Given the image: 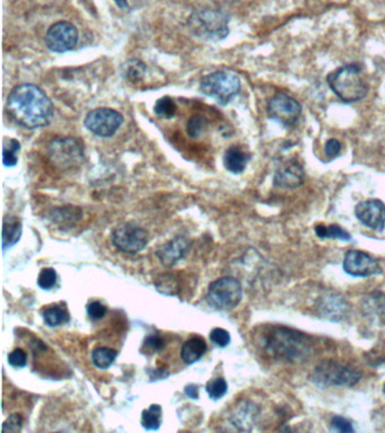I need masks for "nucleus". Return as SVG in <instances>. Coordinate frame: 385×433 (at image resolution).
I'll use <instances>...</instances> for the list:
<instances>
[{"label": "nucleus", "mask_w": 385, "mask_h": 433, "mask_svg": "<svg viewBox=\"0 0 385 433\" xmlns=\"http://www.w3.org/2000/svg\"><path fill=\"white\" fill-rule=\"evenodd\" d=\"M176 110H178V106L175 104L174 99L169 97H161L158 102L155 103V114L163 119H171L174 117Z\"/></svg>", "instance_id": "obj_25"}, {"label": "nucleus", "mask_w": 385, "mask_h": 433, "mask_svg": "<svg viewBox=\"0 0 385 433\" xmlns=\"http://www.w3.org/2000/svg\"><path fill=\"white\" fill-rule=\"evenodd\" d=\"M6 108L18 125L27 129L47 127L53 117L51 99L34 84H22L13 88Z\"/></svg>", "instance_id": "obj_1"}, {"label": "nucleus", "mask_w": 385, "mask_h": 433, "mask_svg": "<svg viewBox=\"0 0 385 433\" xmlns=\"http://www.w3.org/2000/svg\"><path fill=\"white\" fill-rule=\"evenodd\" d=\"M355 215L370 229L382 232L385 228V204L381 200L363 201L357 204Z\"/></svg>", "instance_id": "obj_14"}, {"label": "nucleus", "mask_w": 385, "mask_h": 433, "mask_svg": "<svg viewBox=\"0 0 385 433\" xmlns=\"http://www.w3.org/2000/svg\"><path fill=\"white\" fill-rule=\"evenodd\" d=\"M85 127L97 137H112L123 123L122 114L108 108H99L88 112Z\"/></svg>", "instance_id": "obj_8"}, {"label": "nucleus", "mask_w": 385, "mask_h": 433, "mask_svg": "<svg viewBox=\"0 0 385 433\" xmlns=\"http://www.w3.org/2000/svg\"><path fill=\"white\" fill-rule=\"evenodd\" d=\"M114 3H115V5H117L119 8L128 9L129 5L127 0H114Z\"/></svg>", "instance_id": "obj_39"}, {"label": "nucleus", "mask_w": 385, "mask_h": 433, "mask_svg": "<svg viewBox=\"0 0 385 433\" xmlns=\"http://www.w3.org/2000/svg\"><path fill=\"white\" fill-rule=\"evenodd\" d=\"M340 150H342V143H339L338 140H328V143H326L324 152H326V155H327L330 159L338 157V155L340 154Z\"/></svg>", "instance_id": "obj_35"}, {"label": "nucleus", "mask_w": 385, "mask_h": 433, "mask_svg": "<svg viewBox=\"0 0 385 433\" xmlns=\"http://www.w3.org/2000/svg\"><path fill=\"white\" fill-rule=\"evenodd\" d=\"M311 378L320 387H350L360 381L362 372L337 361H323L315 367Z\"/></svg>", "instance_id": "obj_6"}, {"label": "nucleus", "mask_w": 385, "mask_h": 433, "mask_svg": "<svg viewBox=\"0 0 385 433\" xmlns=\"http://www.w3.org/2000/svg\"><path fill=\"white\" fill-rule=\"evenodd\" d=\"M255 342L261 351L280 360H298L307 357L311 349L309 337L281 326H270L259 332Z\"/></svg>", "instance_id": "obj_2"}, {"label": "nucleus", "mask_w": 385, "mask_h": 433, "mask_svg": "<svg viewBox=\"0 0 385 433\" xmlns=\"http://www.w3.org/2000/svg\"><path fill=\"white\" fill-rule=\"evenodd\" d=\"M383 392H385V384H384V386H383Z\"/></svg>", "instance_id": "obj_41"}, {"label": "nucleus", "mask_w": 385, "mask_h": 433, "mask_svg": "<svg viewBox=\"0 0 385 433\" xmlns=\"http://www.w3.org/2000/svg\"><path fill=\"white\" fill-rule=\"evenodd\" d=\"M146 73V66L144 62L139 60H129L128 62L123 66V73L128 80L136 83L143 78L144 75Z\"/></svg>", "instance_id": "obj_26"}, {"label": "nucleus", "mask_w": 385, "mask_h": 433, "mask_svg": "<svg viewBox=\"0 0 385 433\" xmlns=\"http://www.w3.org/2000/svg\"><path fill=\"white\" fill-rule=\"evenodd\" d=\"M257 416V409L251 403H242L234 409L230 416L232 425L241 431H248V425H253L254 419Z\"/></svg>", "instance_id": "obj_18"}, {"label": "nucleus", "mask_w": 385, "mask_h": 433, "mask_svg": "<svg viewBox=\"0 0 385 433\" xmlns=\"http://www.w3.org/2000/svg\"><path fill=\"white\" fill-rule=\"evenodd\" d=\"M118 352L108 346H99L92 352V362L99 369H108L117 359Z\"/></svg>", "instance_id": "obj_22"}, {"label": "nucleus", "mask_w": 385, "mask_h": 433, "mask_svg": "<svg viewBox=\"0 0 385 433\" xmlns=\"http://www.w3.org/2000/svg\"><path fill=\"white\" fill-rule=\"evenodd\" d=\"M144 346H146L147 349L150 350V351H160L164 348V340L158 335H150L145 340Z\"/></svg>", "instance_id": "obj_37"}, {"label": "nucleus", "mask_w": 385, "mask_h": 433, "mask_svg": "<svg viewBox=\"0 0 385 433\" xmlns=\"http://www.w3.org/2000/svg\"><path fill=\"white\" fill-rule=\"evenodd\" d=\"M22 425H23V418H22L21 414L15 413V414L9 416L6 421L4 422L3 432H20L22 429Z\"/></svg>", "instance_id": "obj_32"}, {"label": "nucleus", "mask_w": 385, "mask_h": 433, "mask_svg": "<svg viewBox=\"0 0 385 433\" xmlns=\"http://www.w3.org/2000/svg\"><path fill=\"white\" fill-rule=\"evenodd\" d=\"M268 115L284 127H293L302 114V105L286 94L278 93L269 99Z\"/></svg>", "instance_id": "obj_10"}, {"label": "nucleus", "mask_w": 385, "mask_h": 433, "mask_svg": "<svg viewBox=\"0 0 385 433\" xmlns=\"http://www.w3.org/2000/svg\"><path fill=\"white\" fill-rule=\"evenodd\" d=\"M206 351H207V344L202 337H191L182 346V360L184 364H193L202 359Z\"/></svg>", "instance_id": "obj_19"}, {"label": "nucleus", "mask_w": 385, "mask_h": 433, "mask_svg": "<svg viewBox=\"0 0 385 433\" xmlns=\"http://www.w3.org/2000/svg\"><path fill=\"white\" fill-rule=\"evenodd\" d=\"M328 85L342 102H359L368 93V83L359 64H347L328 76Z\"/></svg>", "instance_id": "obj_3"}, {"label": "nucleus", "mask_w": 385, "mask_h": 433, "mask_svg": "<svg viewBox=\"0 0 385 433\" xmlns=\"http://www.w3.org/2000/svg\"><path fill=\"white\" fill-rule=\"evenodd\" d=\"M251 156L239 145H232L224 155V166L228 172L241 174L244 172Z\"/></svg>", "instance_id": "obj_17"}, {"label": "nucleus", "mask_w": 385, "mask_h": 433, "mask_svg": "<svg viewBox=\"0 0 385 433\" xmlns=\"http://www.w3.org/2000/svg\"><path fill=\"white\" fill-rule=\"evenodd\" d=\"M230 16L222 10L202 8L191 14L189 29L193 34L206 41L218 42L227 38Z\"/></svg>", "instance_id": "obj_4"}, {"label": "nucleus", "mask_w": 385, "mask_h": 433, "mask_svg": "<svg viewBox=\"0 0 385 433\" xmlns=\"http://www.w3.org/2000/svg\"><path fill=\"white\" fill-rule=\"evenodd\" d=\"M49 154L60 165L71 166L82 162L84 149L83 143L75 138H58L50 143Z\"/></svg>", "instance_id": "obj_12"}, {"label": "nucleus", "mask_w": 385, "mask_h": 433, "mask_svg": "<svg viewBox=\"0 0 385 433\" xmlns=\"http://www.w3.org/2000/svg\"><path fill=\"white\" fill-rule=\"evenodd\" d=\"M22 224L18 218L9 215L4 219L3 226V248L6 250L10 248L21 239Z\"/></svg>", "instance_id": "obj_20"}, {"label": "nucleus", "mask_w": 385, "mask_h": 433, "mask_svg": "<svg viewBox=\"0 0 385 433\" xmlns=\"http://www.w3.org/2000/svg\"><path fill=\"white\" fill-rule=\"evenodd\" d=\"M304 182V169L298 163H288L276 171L274 184L281 189H295Z\"/></svg>", "instance_id": "obj_16"}, {"label": "nucleus", "mask_w": 385, "mask_h": 433, "mask_svg": "<svg viewBox=\"0 0 385 433\" xmlns=\"http://www.w3.org/2000/svg\"><path fill=\"white\" fill-rule=\"evenodd\" d=\"M214 1H216L218 3H237L239 0H214Z\"/></svg>", "instance_id": "obj_40"}, {"label": "nucleus", "mask_w": 385, "mask_h": 433, "mask_svg": "<svg viewBox=\"0 0 385 433\" xmlns=\"http://www.w3.org/2000/svg\"><path fill=\"white\" fill-rule=\"evenodd\" d=\"M21 149V143L16 139L9 140L8 145L4 147L3 162L7 167H13L18 162V152Z\"/></svg>", "instance_id": "obj_27"}, {"label": "nucleus", "mask_w": 385, "mask_h": 433, "mask_svg": "<svg viewBox=\"0 0 385 433\" xmlns=\"http://www.w3.org/2000/svg\"><path fill=\"white\" fill-rule=\"evenodd\" d=\"M43 316L44 323L47 324L50 327H56V326L64 325L69 322L70 316L67 309L62 306H50L48 308L44 309L42 313Z\"/></svg>", "instance_id": "obj_21"}, {"label": "nucleus", "mask_w": 385, "mask_h": 433, "mask_svg": "<svg viewBox=\"0 0 385 433\" xmlns=\"http://www.w3.org/2000/svg\"><path fill=\"white\" fill-rule=\"evenodd\" d=\"M344 270L346 274L359 278L377 276L382 272L377 261L362 250H349L344 255Z\"/></svg>", "instance_id": "obj_13"}, {"label": "nucleus", "mask_w": 385, "mask_h": 433, "mask_svg": "<svg viewBox=\"0 0 385 433\" xmlns=\"http://www.w3.org/2000/svg\"><path fill=\"white\" fill-rule=\"evenodd\" d=\"M78 42V31L69 22H58L48 29L46 44L52 52L64 53L75 49Z\"/></svg>", "instance_id": "obj_11"}, {"label": "nucleus", "mask_w": 385, "mask_h": 433, "mask_svg": "<svg viewBox=\"0 0 385 433\" xmlns=\"http://www.w3.org/2000/svg\"><path fill=\"white\" fill-rule=\"evenodd\" d=\"M208 120L202 115H195L188 121L187 132L191 138L202 137L207 130Z\"/></svg>", "instance_id": "obj_29"}, {"label": "nucleus", "mask_w": 385, "mask_h": 433, "mask_svg": "<svg viewBox=\"0 0 385 433\" xmlns=\"http://www.w3.org/2000/svg\"><path fill=\"white\" fill-rule=\"evenodd\" d=\"M106 307L99 301H92V303L88 305V315L91 320H101L106 314Z\"/></svg>", "instance_id": "obj_34"}, {"label": "nucleus", "mask_w": 385, "mask_h": 433, "mask_svg": "<svg viewBox=\"0 0 385 433\" xmlns=\"http://www.w3.org/2000/svg\"><path fill=\"white\" fill-rule=\"evenodd\" d=\"M186 395L189 396L190 399H199V390L198 386L196 385H188L184 390Z\"/></svg>", "instance_id": "obj_38"}, {"label": "nucleus", "mask_w": 385, "mask_h": 433, "mask_svg": "<svg viewBox=\"0 0 385 433\" xmlns=\"http://www.w3.org/2000/svg\"><path fill=\"white\" fill-rule=\"evenodd\" d=\"M315 234L321 237V239H339V241H350L349 233H347L344 228L340 227L338 225H318L315 227Z\"/></svg>", "instance_id": "obj_24"}, {"label": "nucleus", "mask_w": 385, "mask_h": 433, "mask_svg": "<svg viewBox=\"0 0 385 433\" xmlns=\"http://www.w3.org/2000/svg\"><path fill=\"white\" fill-rule=\"evenodd\" d=\"M190 248H191V244L187 237L176 236L174 239L162 245L161 248L156 250V256L162 264L171 268L187 256Z\"/></svg>", "instance_id": "obj_15"}, {"label": "nucleus", "mask_w": 385, "mask_h": 433, "mask_svg": "<svg viewBox=\"0 0 385 433\" xmlns=\"http://www.w3.org/2000/svg\"><path fill=\"white\" fill-rule=\"evenodd\" d=\"M162 416H163L162 407L158 404L150 405L149 409L143 411L141 425L144 429L148 431L158 430L162 425Z\"/></svg>", "instance_id": "obj_23"}, {"label": "nucleus", "mask_w": 385, "mask_h": 433, "mask_svg": "<svg viewBox=\"0 0 385 433\" xmlns=\"http://www.w3.org/2000/svg\"><path fill=\"white\" fill-rule=\"evenodd\" d=\"M242 285L233 276H224L211 282L208 287L206 301L215 311H231L242 299Z\"/></svg>", "instance_id": "obj_7"}, {"label": "nucleus", "mask_w": 385, "mask_h": 433, "mask_svg": "<svg viewBox=\"0 0 385 433\" xmlns=\"http://www.w3.org/2000/svg\"><path fill=\"white\" fill-rule=\"evenodd\" d=\"M227 383L222 377L211 379L206 385V392H208L210 399L214 401L222 399L223 396L227 392Z\"/></svg>", "instance_id": "obj_28"}, {"label": "nucleus", "mask_w": 385, "mask_h": 433, "mask_svg": "<svg viewBox=\"0 0 385 433\" xmlns=\"http://www.w3.org/2000/svg\"><path fill=\"white\" fill-rule=\"evenodd\" d=\"M210 341L213 343L216 344L219 348H225L231 342V335L226 329H220V327H216L213 331L210 332Z\"/></svg>", "instance_id": "obj_31"}, {"label": "nucleus", "mask_w": 385, "mask_h": 433, "mask_svg": "<svg viewBox=\"0 0 385 433\" xmlns=\"http://www.w3.org/2000/svg\"><path fill=\"white\" fill-rule=\"evenodd\" d=\"M331 425L335 430L339 431V432H353L354 431L350 422L344 418H342V416H335L331 421Z\"/></svg>", "instance_id": "obj_36"}, {"label": "nucleus", "mask_w": 385, "mask_h": 433, "mask_svg": "<svg viewBox=\"0 0 385 433\" xmlns=\"http://www.w3.org/2000/svg\"><path fill=\"white\" fill-rule=\"evenodd\" d=\"M8 362L10 366L15 367V368H24L27 364V352L24 351L23 349H15L8 355Z\"/></svg>", "instance_id": "obj_33"}, {"label": "nucleus", "mask_w": 385, "mask_h": 433, "mask_svg": "<svg viewBox=\"0 0 385 433\" xmlns=\"http://www.w3.org/2000/svg\"><path fill=\"white\" fill-rule=\"evenodd\" d=\"M112 243L123 253L137 254L146 248L148 233L137 225L127 224L113 230Z\"/></svg>", "instance_id": "obj_9"}, {"label": "nucleus", "mask_w": 385, "mask_h": 433, "mask_svg": "<svg viewBox=\"0 0 385 433\" xmlns=\"http://www.w3.org/2000/svg\"><path fill=\"white\" fill-rule=\"evenodd\" d=\"M241 90V79L231 70H220L202 77L200 92L215 99L219 105H227Z\"/></svg>", "instance_id": "obj_5"}, {"label": "nucleus", "mask_w": 385, "mask_h": 433, "mask_svg": "<svg viewBox=\"0 0 385 433\" xmlns=\"http://www.w3.org/2000/svg\"><path fill=\"white\" fill-rule=\"evenodd\" d=\"M57 272L55 269L47 268L40 272L38 276V285L40 288L44 290L52 289L57 283Z\"/></svg>", "instance_id": "obj_30"}]
</instances>
